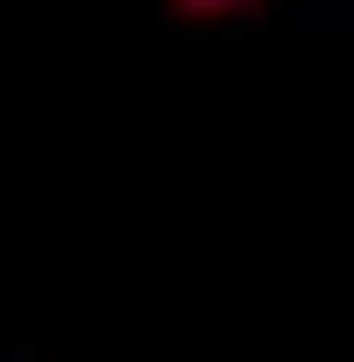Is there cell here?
<instances>
[{"instance_id": "1", "label": "cell", "mask_w": 354, "mask_h": 362, "mask_svg": "<svg viewBox=\"0 0 354 362\" xmlns=\"http://www.w3.org/2000/svg\"><path fill=\"white\" fill-rule=\"evenodd\" d=\"M185 16H234V8H258V0H177Z\"/></svg>"}]
</instances>
